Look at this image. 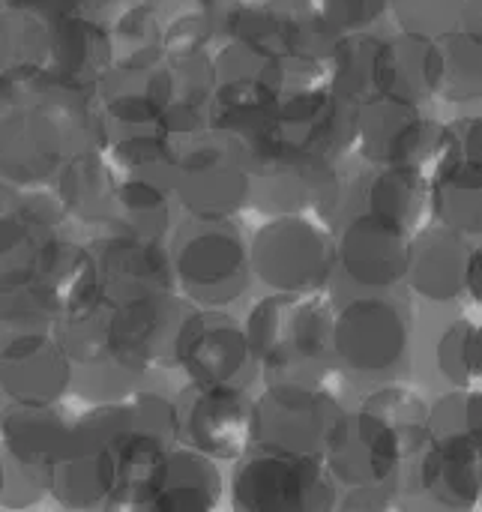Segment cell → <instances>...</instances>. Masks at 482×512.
Segmentation results:
<instances>
[{
	"label": "cell",
	"mask_w": 482,
	"mask_h": 512,
	"mask_svg": "<svg viewBox=\"0 0 482 512\" xmlns=\"http://www.w3.org/2000/svg\"><path fill=\"white\" fill-rule=\"evenodd\" d=\"M168 93L159 114V126L168 135H192L207 129L210 99L216 90V66L210 48L168 54Z\"/></svg>",
	"instance_id": "d4e9b609"
},
{
	"label": "cell",
	"mask_w": 482,
	"mask_h": 512,
	"mask_svg": "<svg viewBox=\"0 0 482 512\" xmlns=\"http://www.w3.org/2000/svg\"><path fill=\"white\" fill-rule=\"evenodd\" d=\"M3 3L36 12V15H45V18H60V15H72V12L84 9L81 0H3Z\"/></svg>",
	"instance_id": "f907efd6"
},
{
	"label": "cell",
	"mask_w": 482,
	"mask_h": 512,
	"mask_svg": "<svg viewBox=\"0 0 482 512\" xmlns=\"http://www.w3.org/2000/svg\"><path fill=\"white\" fill-rule=\"evenodd\" d=\"M177 405V438L216 462H237L255 444V399L240 387L189 384Z\"/></svg>",
	"instance_id": "7c38bea8"
},
{
	"label": "cell",
	"mask_w": 482,
	"mask_h": 512,
	"mask_svg": "<svg viewBox=\"0 0 482 512\" xmlns=\"http://www.w3.org/2000/svg\"><path fill=\"white\" fill-rule=\"evenodd\" d=\"M48 492L45 465L21 456L0 438V504L3 507H27L36 504Z\"/></svg>",
	"instance_id": "f6af8a7d"
},
{
	"label": "cell",
	"mask_w": 482,
	"mask_h": 512,
	"mask_svg": "<svg viewBox=\"0 0 482 512\" xmlns=\"http://www.w3.org/2000/svg\"><path fill=\"white\" fill-rule=\"evenodd\" d=\"M69 432H72V420H66V414H60L54 405L12 402V408L0 420V438L9 447H15L21 456L45 468L63 450Z\"/></svg>",
	"instance_id": "e575fe53"
},
{
	"label": "cell",
	"mask_w": 482,
	"mask_h": 512,
	"mask_svg": "<svg viewBox=\"0 0 482 512\" xmlns=\"http://www.w3.org/2000/svg\"><path fill=\"white\" fill-rule=\"evenodd\" d=\"M363 408L390 426V432L399 441L405 465L414 462L432 441V408L426 405V399L420 393H414L402 384L378 387L372 396L363 399Z\"/></svg>",
	"instance_id": "d590c367"
},
{
	"label": "cell",
	"mask_w": 482,
	"mask_h": 512,
	"mask_svg": "<svg viewBox=\"0 0 482 512\" xmlns=\"http://www.w3.org/2000/svg\"><path fill=\"white\" fill-rule=\"evenodd\" d=\"M231 504L243 512H327L339 486L321 456L252 444L234 468Z\"/></svg>",
	"instance_id": "277c9868"
},
{
	"label": "cell",
	"mask_w": 482,
	"mask_h": 512,
	"mask_svg": "<svg viewBox=\"0 0 482 512\" xmlns=\"http://www.w3.org/2000/svg\"><path fill=\"white\" fill-rule=\"evenodd\" d=\"M174 192L192 216L231 219L252 192V171L237 141L216 129L174 135Z\"/></svg>",
	"instance_id": "8992f818"
},
{
	"label": "cell",
	"mask_w": 482,
	"mask_h": 512,
	"mask_svg": "<svg viewBox=\"0 0 482 512\" xmlns=\"http://www.w3.org/2000/svg\"><path fill=\"white\" fill-rule=\"evenodd\" d=\"M270 141L273 156L264 168L273 162H303L315 168L336 165L354 150L357 102L333 93L327 84H288L279 93Z\"/></svg>",
	"instance_id": "7a4b0ae2"
},
{
	"label": "cell",
	"mask_w": 482,
	"mask_h": 512,
	"mask_svg": "<svg viewBox=\"0 0 482 512\" xmlns=\"http://www.w3.org/2000/svg\"><path fill=\"white\" fill-rule=\"evenodd\" d=\"M0 6H3V0H0Z\"/></svg>",
	"instance_id": "9f6ffc18"
},
{
	"label": "cell",
	"mask_w": 482,
	"mask_h": 512,
	"mask_svg": "<svg viewBox=\"0 0 482 512\" xmlns=\"http://www.w3.org/2000/svg\"><path fill=\"white\" fill-rule=\"evenodd\" d=\"M213 66H216V81L255 84L276 93H282L291 81V66L279 54L243 36H231L219 42V51L213 54Z\"/></svg>",
	"instance_id": "74e56055"
},
{
	"label": "cell",
	"mask_w": 482,
	"mask_h": 512,
	"mask_svg": "<svg viewBox=\"0 0 482 512\" xmlns=\"http://www.w3.org/2000/svg\"><path fill=\"white\" fill-rule=\"evenodd\" d=\"M435 432H471L482 435V408H480V390L468 387L444 396L435 408H432V435Z\"/></svg>",
	"instance_id": "bcb514c9"
},
{
	"label": "cell",
	"mask_w": 482,
	"mask_h": 512,
	"mask_svg": "<svg viewBox=\"0 0 482 512\" xmlns=\"http://www.w3.org/2000/svg\"><path fill=\"white\" fill-rule=\"evenodd\" d=\"M39 282L51 291L57 303V318L81 315L108 303L90 249L66 240L63 234L42 243Z\"/></svg>",
	"instance_id": "484cf974"
},
{
	"label": "cell",
	"mask_w": 482,
	"mask_h": 512,
	"mask_svg": "<svg viewBox=\"0 0 482 512\" xmlns=\"http://www.w3.org/2000/svg\"><path fill=\"white\" fill-rule=\"evenodd\" d=\"M441 72H444V57L438 39H423L411 33L387 36L384 93L426 105L441 93Z\"/></svg>",
	"instance_id": "1f68e13d"
},
{
	"label": "cell",
	"mask_w": 482,
	"mask_h": 512,
	"mask_svg": "<svg viewBox=\"0 0 482 512\" xmlns=\"http://www.w3.org/2000/svg\"><path fill=\"white\" fill-rule=\"evenodd\" d=\"M51 18L0 6V75H21L45 63Z\"/></svg>",
	"instance_id": "f35d334b"
},
{
	"label": "cell",
	"mask_w": 482,
	"mask_h": 512,
	"mask_svg": "<svg viewBox=\"0 0 482 512\" xmlns=\"http://www.w3.org/2000/svg\"><path fill=\"white\" fill-rule=\"evenodd\" d=\"M117 189V171L108 156L81 153L63 159L57 171V201L69 219L78 222H111V201Z\"/></svg>",
	"instance_id": "f546056e"
},
{
	"label": "cell",
	"mask_w": 482,
	"mask_h": 512,
	"mask_svg": "<svg viewBox=\"0 0 482 512\" xmlns=\"http://www.w3.org/2000/svg\"><path fill=\"white\" fill-rule=\"evenodd\" d=\"M468 0H390L402 33L423 39H444L465 21Z\"/></svg>",
	"instance_id": "ee69618b"
},
{
	"label": "cell",
	"mask_w": 482,
	"mask_h": 512,
	"mask_svg": "<svg viewBox=\"0 0 482 512\" xmlns=\"http://www.w3.org/2000/svg\"><path fill=\"white\" fill-rule=\"evenodd\" d=\"M111 222L129 234L165 240L171 231V201L165 186L144 177H120L111 201Z\"/></svg>",
	"instance_id": "8d00e7d4"
},
{
	"label": "cell",
	"mask_w": 482,
	"mask_h": 512,
	"mask_svg": "<svg viewBox=\"0 0 482 512\" xmlns=\"http://www.w3.org/2000/svg\"><path fill=\"white\" fill-rule=\"evenodd\" d=\"M114 60L120 63H159L165 60V24L159 21L153 3L129 6L111 30Z\"/></svg>",
	"instance_id": "60d3db41"
},
{
	"label": "cell",
	"mask_w": 482,
	"mask_h": 512,
	"mask_svg": "<svg viewBox=\"0 0 482 512\" xmlns=\"http://www.w3.org/2000/svg\"><path fill=\"white\" fill-rule=\"evenodd\" d=\"M111 63H114V42L99 21L81 12L51 18L48 54L42 69L96 87V81Z\"/></svg>",
	"instance_id": "cb8c5ba5"
},
{
	"label": "cell",
	"mask_w": 482,
	"mask_h": 512,
	"mask_svg": "<svg viewBox=\"0 0 482 512\" xmlns=\"http://www.w3.org/2000/svg\"><path fill=\"white\" fill-rule=\"evenodd\" d=\"M435 366L459 390L480 387V327L474 318H459L438 336Z\"/></svg>",
	"instance_id": "b9f144b4"
},
{
	"label": "cell",
	"mask_w": 482,
	"mask_h": 512,
	"mask_svg": "<svg viewBox=\"0 0 482 512\" xmlns=\"http://www.w3.org/2000/svg\"><path fill=\"white\" fill-rule=\"evenodd\" d=\"M66 159L57 126L36 105H12L0 114V177L15 186H42Z\"/></svg>",
	"instance_id": "d6986e66"
},
{
	"label": "cell",
	"mask_w": 482,
	"mask_h": 512,
	"mask_svg": "<svg viewBox=\"0 0 482 512\" xmlns=\"http://www.w3.org/2000/svg\"><path fill=\"white\" fill-rule=\"evenodd\" d=\"M108 0H81V6L84 9H99V6H105Z\"/></svg>",
	"instance_id": "db71d44e"
},
{
	"label": "cell",
	"mask_w": 482,
	"mask_h": 512,
	"mask_svg": "<svg viewBox=\"0 0 482 512\" xmlns=\"http://www.w3.org/2000/svg\"><path fill=\"white\" fill-rule=\"evenodd\" d=\"M27 210H24V192L15 183L0 180V249L27 237Z\"/></svg>",
	"instance_id": "681fc988"
},
{
	"label": "cell",
	"mask_w": 482,
	"mask_h": 512,
	"mask_svg": "<svg viewBox=\"0 0 482 512\" xmlns=\"http://www.w3.org/2000/svg\"><path fill=\"white\" fill-rule=\"evenodd\" d=\"M54 324H57V303L39 279L0 291V336L39 333V330H51Z\"/></svg>",
	"instance_id": "7bdbcfd3"
},
{
	"label": "cell",
	"mask_w": 482,
	"mask_h": 512,
	"mask_svg": "<svg viewBox=\"0 0 482 512\" xmlns=\"http://www.w3.org/2000/svg\"><path fill=\"white\" fill-rule=\"evenodd\" d=\"M102 153L120 177H144L162 186L174 180V135L159 123L108 129Z\"/></svg>",
	"instance_id": "836d02e7"
},
{
	"label": "cell",
	"mask_w": 482,
	"mask_h": 512,
	"mask_svg": "<svg viewBox=\"0 0 482 512\" xmlns=\"http://www.w3.org/2000/svg\"><path fill=\"white\" fill-rule=\"evenodd\" d=\"M222 498L219 462L192 447H171L165 456L162 480L150 510L159 512H204L213 510Z\"/></svg>",
	"instance_id": "83f0119b"
},
{
	"label": "cell",
	"mask_w": 482,
	"mask_h": 512,
	"mask_svg": "<svg viewBox=\"0 0 482 512\" xmlns=\"http://www.w3.org/2000/svg\"><path fill=\"white\" fill-rule=\"evenodd\" d=\"M180 321H183V309L177 291L144 294L111 306L114 342L144 372L162 360H171Z\"/></svg>",
	"instance_id": "44dd1931"
},
{
	"label": "cell",
	"mask_w": 482,
	"mask_h": 512,
	"mask_svg": "<svg viewBox=\"0 0 482 512\" xmlns=\"http://www.w3.org/2000/svg\"><path fill=\"white\" fill-rule=\"evenodd\" d=\"M39 255H42V243L33 234L3 246L0 249V291L39 279Z\"/></svg>",
	"instance_id": "c3c4849f"
},
{
	"label": "cell",
	"mask_w": 482,
	"mask_h": 512,
	"mask_svg": "<svg viewBox=\"0 0 482 512\" xmlns=\"http://www.w3.org/2000/svg\"><path fill=\"white\" fill-rule=\"evenodd\" d=\"M360 210L387 216L411 234L423 228L429 213V177L420 162L372 165V171L360 177Z\"/></svg>",
	"instance_id": "4316f807"
},
{
	"label": "cell",
	"mask_w": 482,
	"mask_h": 512,
	"mask_svg": "<svg viewBox=\"0 0 482 512\" xmlns=\"http://www.w3.org/2000/svg\"><path fill=\"white\" fill-rule=\"evenodd\" d=\"M15 105V90H12V75H0V114Z\"/></svg>",
	"instance_id": "f5cc1de1"
},
{
	"label": "cell",
	"mask_w": 482,
	"mask_h": 512,
	"mask_svg": "<svg viewBox=\"0 0 482 512\" xmlns=\"http://www.w3.org/2000/svg\"><path fill=\"white\" fill-rule=\"evenodd\" d=\"M330 78L327 87L351 102H363L375 93H384V75H387V36H378L372 30L360 33H342L336 42L330 60Z\"/></svg>",
	"instance_id": "4dcf8cb0"
},
{
	"label": "cell",
	"mask_w": 482,
	"mask_h": 512,
	"mask_svg": "<svg viewBox=\"0 0 482 512\" xmlns=\"http://www.w3.org/2000/svg\"><path fill=\"white\" fill-rule=\"evenodd\" d=\"M147 3H165V0H147ZM177 3V0H174Z\"/></svg>",
	"instance_id": "11a10c76"
},
{
	"label": "cell",
	"mask_w": 482,
	"mask_h": 512,
	"mask_svg": "<svg viewBox=\"0 0 482 512\" xmlns=\"http://www.w3.org/2000/svg\"><path fill=\"white\" fill-rule=\"evenodd\" d=\"M48 492L72 510L108 507L117 480L114 444L90 429L84 420H72V432L63 450L45 468Z\"/></svg>",
	"instance_id": "e0dca14e"
},
{
	"label": "cell",
	"mask_w": 482,
	"mask_h": 512,
	"mask_svg": "<svg viewBox=\"0 0 482 512\" xmlns=\"http://www.w3.org/2000/svg\"><path fill=\"white\" fill-rule=\"evenodd\" d=\"M279 93L255 84H237V81H216L207 129H216L240 144V150H252L264 135L273 129Z\"/></svg>",
	"instance_id": "f1b7e54d"
},
{
	"label": "cell",
	"mask_w": 482,
	"mask_h": 512,
	"mask_svg": "<svg viewBox=\"0 0 482 512\" xmlns=\"http://www.w3.org/2000/svg\"><path fill=\"white\" fill-rule=\"evenodd\" d=\"M411 258V231L372 210H354L342 219L336 264L360 288L384 291L405 282Z\"/></svg>",
	"instance_id": "5bb4252c"
},
{
	"label": "cell",
	"mask_w": 482,
	"mask_h": 512,
	"mask_svg": "<svg viewBox=\"0 0 482 512\" xmlns=\"http://www.w3.org/2000/svg\"><path fill=\"white\" fill-rule=\"evenodd\" d=\"M252 273L270 291H321L336 273V240L300 210L264 222L249 246Z\"/></svg>",
	"instance_id": "52a82bcc"
},
{
	"label": "cell",
	"mask_w": 482,
	"mask_h": 512,
	"mask_svg": "<svg viewBox=\"0 0 482 512\" xmlns=\"http://www.w3.org/2000/svg\"><path fill=\"white\" fill-rule=\"evenodd\" d=\"M237 36L279 54L291 69L327 66L342 30H336L312 0H261L249 3Z\"/></svg>",
	"instance_id": "4fadbf2b"
},
{
	"label": "cell",
	"mask_w": 482,
	"mask_h": 512,
	"mask_svg": "<svg viewBox=\"0 0 482 512\" xmlns=\"http://www.w3.org/2000/svg\"><path fill=\"white\" fill-rule=\"evenodd\" d=\"M171 360L189 375V384L210 387L249 390L255 372L261 369L246 327L234 315L210 306H201L189 315L183 312Z\"/></svg>",
	"instance_id": "30bf717a"
},
{
	"label": "cell",
	"mask_w": 482,
	"mask_h": 512,
	"mask_svg": "<svg viewBox=\"0 0 482 512\" xmlns=\"http://www.w3.org/2000/svg\"><path fill=\"white\" fill-rule=\"evenodd\" d=\"M168 450H171V444H165V441L129 432L114 447L117 480H114V492L108 498V510H150L159 480H162Z\"/></svg>",
	"instance_id": "d6a6232c"
},
{
	"label": "cell",
	"mask_w": 482,
	"mask_h": 512,
	"mask_svg": "<svg viewBox=\"0 0 482 512\" xmlns=\"http://www.w3.org/2000/svg\"><path fill=\"white\" fill-rule=\"evenodd\" d=\"M165 93H168L165 60H159V63L114 60L96 81V102L108 120V129L159 123Z\"/></svg>",
	"instance_id": "7402d4cb"
},
{
	"label": "cell",
	"mask_w": 482,
	"mask_h": 512,
	"mask_svg": "<svg viewBox=\"0 0 482 512\" xmlns=\"http://www.w3.org/2000/svg\"><path fill=\"white\" fill-rule=\"evenodd\" d=\"M243 327L258 366L270 372L318 366L333 354V306L321 291H273Z\"/></svg>",
	"instance_id": "3957f363"
},
{
	"label": "cell",
	"mask_w": 482,
	"mask_h": 512,
	"mask_svg": "<svg viewBox=\"0 0 482 512\" xmlns=\"http://www.w3.org/2000/svg\"><path fill=\"white\" fill-rule=\"evenodd\" d=\"M429 147H435V132L423 105L399 99L393 93H375L357 105L354 150L366 162H420Z\"/></svg>",
	"instance_id": "2e32d148"
},
{
	"label": "cell",
	"mask_w": 482,
	"mask_h": 512,
	"mask_svg": "<svg viewBox=\"0 0 482 512\" xmlns=\"http://www.w3.org/2000/svg\"><path fill=\"white\" fill-rule=\"evenodd\" d=\"M411 315L390 297H354L333 315V354L348 372L387 375L411 351Z\"/></svg>",
	"instance_id": "8fae6325"
},
{
	"label": "cell",
	"mask_w": 482,
	"mask_h": 512,
	"mask_svg": "<svg viewBox=\"0 0 482 512\" xmlns=\"http://www.w3.org/2000/svg\"><path fill=\"white\" fill-rule=\"evenodd\" d=\"M321 459L345 492L336 507L384 510L396 501L405 468L399 441L390 426L363 405L339 417Z\"/></svg>",
	"instance_id": "6da1fadb"
},
{
	"label": "cell",
	"mask_w": 482,
	"mask_h": 512,
	"mask_svg": "<svg viewBox=\"0 0 482 512\" xmlns=\"http://www.w3.org/2000/svg\"><path fill=\"white\" fill-rule=\"evenodd\" d=\"M345 405L327 384L276 381L255 399V444L321 456Z\"/></svg>",
	"instance_id": "9c48e42d"
},
{
	"label": "cell",
	"mask_w": 482,
	"mask_h": 512,
	"mask_svg": "<svg viewBox=\"0 0 482 512\" xmlns=\"http://www.w3.org/2000/svg\"><path fill=\"white\" fill-rule=\"evenodd\" d=\"M468 237L435 225V228H417L411 234V258L405 282L414 294L432 300V303H450L465 294V273L471 252L477 246L465 243Z\"/></svg>",
	"instance_id": "603a6c76"
},
{
	"label": "cell",
	"mask_w": 482,
	"mask_h": 512,
	"mask_svg": "<svg viewBox=\"0 0 482 512\" xmlns=\"http://www.w3.org/2000/svg\"><path fill=\"white\" fill-rule=\"evenodd\" d=\"M72 378V360L51 330L0 336V393L12 402L54 405Z\"/></svg>",
	"instance_id": "ac0fdd59"
},
{
	"label": "cell",
	"mask_w": 482,
	"mask_h": 512,
	"mask_svg": "<svg viewBox=\"0 0 482 512\" xmlns=\"http://www.w3.org/2000/svg\"><path fill=\"white\" fill-rule=\"evenodd\" d=\"M174 285L198 306L222 309L249 285V246L231 219L195 216L174 237Z\"/></svg>",
	"instance_id": "5b68a950"
},
{
	"label": "cell",
	"mask_w": 482,
	"mask_h": 512,
	"mask_svg": "<svg viewBox=\"0 0 482 512\" xmlns=\"http://www.w3.org/2000/svg\"><path fill=\"white\" fill-rule=\"evenodd\" d=\"M480 438L471 432H435L414 459L417 483L447 510H474L480 504Z\"/></svg>",
	"instance_id": "ffe728a7"
},
{
	"label": "cell",
	"mask_w": 482,
	"mask_h": 512,
	"mask_svg": "<svg viewBox=\"0 0 482 512\" xmlns=\"http://www.w3.org/2000/svg\"><path fill=\"white\" fill-rule=\"evenodd\" d=\"M87 249L96 261L102 294L111 306L144 294L177 291L171 252L162 246V240L111 228L102 237H96Z\"/></svg>",
	"instance_id": "9a60e30c"
},
{
	"label": "cell",
	"mask_w": 482,
	"mask_h": 512,
	"mask_svg": "<svg viewBox=\"0 0 482 512\" xmlns=\"http://www.w3.org/2000/svg\"><path fill=\"white\" fill-rule=\"evenodd\" d=\"M312 3L342 33L372 30L390 6V0H312Z\"/></svg>",
	"instance_id": "7dc6e473"
},
{
	"label": "cell",
	"mask_w": 482,
	"mask_h": 512,
	"mask_svg": "<svg viewBox=\"0 0 482 512\" xmlns=\"http://www.w3.org/2000/svg\"><path fill=\"white\" fill-rule=\"evenodd\" d=\"M480 117H456L435 135V174L429 177V210L438 225L480 237L482 231V153Z\"/></svg>",
	"instance_id": "ba28073f"
},
{
	"label": "cell",
	"mask_w": 482,
	"mask_h": 512,
	"mask_svg": "<svg viewBox=\"0 0 482 512\" xmlns=\"http://www.w3.org/2000/svg\"><path fill=\"white\" fill-rule=\"evenodd\" d=\"M441 93L450 102H477L482 96V36L480 24L462 21L441 39Z\"/></svg>",
	"instance_id": "ab89813d"
},
{
	"label": "cell",
	"mask_w": 482,
	"mask_h": 512,
	"mask_svg": "<svg viewBox=\"0 0 482 512\" xmlns=\"http://www.w3.org/2000/svg\"><path fill=\"white\" fill-rule=\"evenodd\" d=\"M465 291L471 294V300H480V249L471 252L468 273H465Z\"/></svg>",
	"instance_id": "816d5d0a"
}]
</instances>
